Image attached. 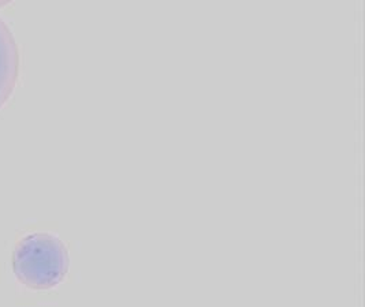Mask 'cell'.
I'll return each instance as SVG.
<instances>
[{
    "instance_id": "6da1fadb",
    "label": "cell",
    "mask_w": 365,
    "mask_h": 307,
    "mask_svg": "<svg viewBox=\"0 0 365 307\" xmlns=\"http://www.w3.org/2000/svg\"><path fill=\"white\" fill-rule=\"evenodd\" d=\"M13 271L19 283L34 291L59 286L70 271L66 244L48 232L24 236L13 253Z\"/></svg>"
},
{
    "instance_id": "7a4b0ae2",
    "label": "cell",
    "mask_w": 365,
    "mask_h": 307,
    "mask_svg": "<svg viewBox=\"0 0 365 307\" xmlns=\"http://www.w3.org/2000/svg\"><path fill=\"white\" fill-rule=\"evenodd\" d=\"M21 56L16 37L0 18V110L11 98L19 77Z\"/></svg>"
},
{
    "instance_id": "3957f363",
    "label": "cell",
    "mask_w": 365,
    "mask_h": 307,
    "mask_svg": "<svg viewBox=\"0 0 365 307\" xmlns=\"http://www.w3.org/2000/svg\"><path fill=\"white\" fill-rule=\"evenodd\" d=\"M6 3H7V1H3V3H0V7H1V6H4Z\"/></svg>"
}]
</instances>
